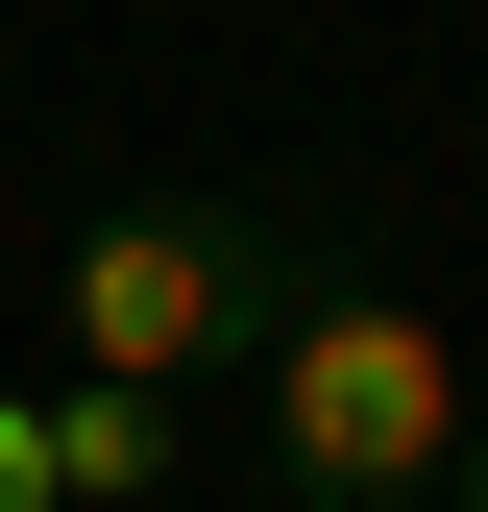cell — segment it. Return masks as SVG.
Listing matches in <instances>:
<instances>
[{"instance_id":"cell-5","label":"cell","mask_w":488,"mask_h":512,"mask_svg":"<svg viewBox=\"0 0 488 512\" xmlns=\"http://www.w3.org/2000/svg\"><path fill=\"white\" fill-rule=\"evenodd\" d=\"M440 512H488V415H464V464H440Z\"/></svg>"},{"instance_id":"cell-2","label":"cell","mask_w":488,"mask_h":512,"mask_svg":"<svg viewBox=\"0 0 488 512\" xmlns=\"http://www.w3.org/2000/svg\"><path fill=\"white\" fill-rule=\"evenodd\" d=\"M269 464L318 488V512H440V464H464L440 317H415V293H293V342H269Z\"/></svg>"},{"instance_id":"cell-4","label":"cell","mask_w":488,"mask_h":512,"mask_svg":"<svg viewBox=\"0 0 488 512\" xmlns=\"http://www.w3.org/2000/svg\"><path fill=\"white\" fill-rule=\"evenodd\" d=\"M0 512H49V415L25 391H0Z\"/></svg>"},{"instance_id":"cell-3","label":"cell","mask_w":488,"mask_h":512,"mask_svg":"<svg viewBox=\"0 0 488 512\" xmlns=\"http://www.w3.org/2000/svg\"><path fill=\"white\" fill-rule=\"evenodd\" d=\"M98 488H171V415L147 391H74V415H49V512H98Z\"/></svg>"},{"instance_id":"cell-1","label":"cell","mask_w":488,"mask_h":512,"mask_svg":"<svg viewBox=\"0 0 488 512\" xmlns=\"http://www.w3.org/2000/svg\"><path fill=\"white\" fill-rule=\"evenodd\" d=\"M49 293H74L98 391H171V366H220V342L269 366V342H293V293H342V269H318L269 196H147V220H98Z\"/></svg>"}]
</instances>
